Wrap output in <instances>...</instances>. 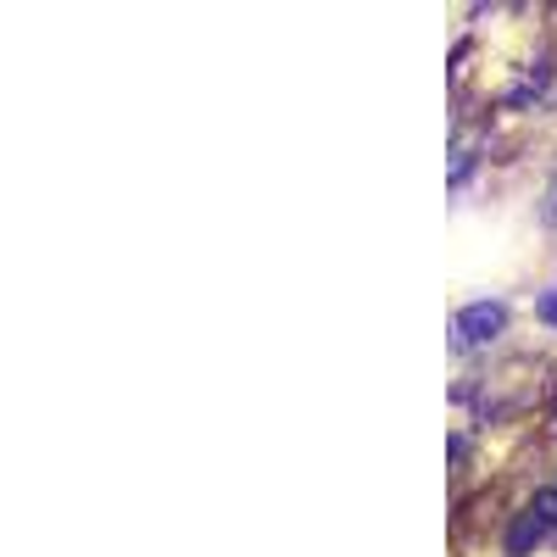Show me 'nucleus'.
Listing matches in <instances>:
<instances>
[{
  "label": "nucleus",
  "instance_id": "obj_1",
  "mask_svg": "<svg viewBox=\"0 0 557 557\" xmlns=\"http://www.w3.org/2000/svg\"><path fill=\"white\" fill-rule=\"evenodd\" d=\"M502 323H507V312H502L496 301H474V307H462V312H457V346H480V341L502 335Z\"/></svg>",
  "mask_w": 557,
  "mask_h": 557
},
{
  "label": "nucleus",
  "instance_id": "obj_5",
  "mask_svg": "<svg viewBox=\"0 0 557 557\" xmlns=\"http://www.w3.org/2000/svg\"><path fill=\"white\" fill-rule=\"evenodd\" d=\"M546 218H557V184H552V190H546Z\"/></svg>",
  "mask_w": 557,
  "mask_h": 557
},
{
  "label": "nucleus",
  "instance_id": "obj_3",
  "mask_svg": "<svg viewBox=\"0 0 557 557\" xmlns=\"http://www.w3.org/2000/svg\"><path fill=\"white\" fill-rule=\"evenodd\" d=\"M530 513H535L546 530H557V491H535V507H530Z\"/></svg>",
  "mask_w": 557,
  "mask_h": 557
},
{
  "label": "nucleus",
  "instance_id": "obj_2",
  "mask_svg": "<svg viewBox=\"0 0 557 557\" xmlns=\"http://www.w3.org/2000/svg\"><path fill=\"white\" fill-rule=\"evenodd\" d=\"M541 530H546V524H541L535 513H519V524L507 530V552H513V557H524V552L541 541Z\"/></svg>",
  "mask_w": 557,
  "mask_h": 557
},
{
  "label": "nucleus",
  "instance_id": "obj_4",
  "mask_svg": "<svg viewBox=\"0 0 557 557\" xmlns=\"http://www.w3.org/2000/svg\"><path fill=\"white\" fill-rule=\"evenodd\" d=\"M541 312H546V323H557V296H546V301H541Z\"/></svg>",
  "mask_w": 557,
  "mask_h": 557
}]
</instances>
